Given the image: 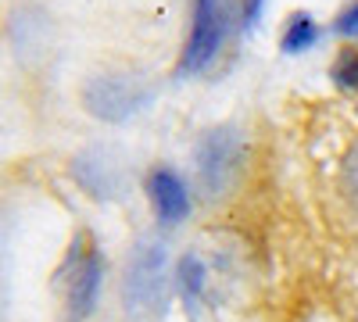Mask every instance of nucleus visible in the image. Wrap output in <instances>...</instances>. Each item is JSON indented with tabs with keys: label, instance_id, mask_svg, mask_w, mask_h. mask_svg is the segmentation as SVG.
Wrapping results in <instances>:
<instances>
[{
	"label": "nucleus",
	"instance_id": "1",
	"mask_svg": "<svg viewBox=\"0 0 358 322\" xmlns=\"http://www.w3.org/2000/svg\"><path fill=\"white\" fill-rule=\"evenodd\" d=\"M172 283L176 272L169 269V247L162 240H140L129 254L126 279H122V298L129 315L140 322L162 319L172 301Z\"/></svg>",
	"mask_w": 358,
	"mask_h": 322
},
{
	"label": "nucleus",
	"instance_id": "2",
	"mask_svg": "<svg viewBox=\"0 0 358 322\" xmlns=\"http://www.w3.org/2000/svg\"><path fill=\"white\" fill-rule=\"evenodd\" d=\"M54 286L65 298L69 322H86L97 312L101 286H104V258H101V247L90 233H76V240L69 244L62 265L54 272Z\"/></svg>",
	"mask_w": 358,
	"mask_h": 322
},
{
	"label": "nucleus",
	"instance_id": "3",
	"mask_svg": "<svg viewBox=\"0 0 358 322\" xmlns=\"http://www.w3.org/2000/svg\"><path fill=\"white\" fill-rule=\"evenodd\" d=\"M155 90L147 86L140 75H126V72H104L94 75L83 86V108L101 122H129L133 115H140L151 104Z\"/></svg>",
	"mask_w": 358,
	"mask_h": 322
},
{
	"label": "nucleus",
	"instance_id": "4",
	"mask_svg": "<svg viewBox=\"0 0 358 322\" xmlns=\"http://www.w3.org/2000/svg\"><path fill=\"white\" fill-rule=\"evenodd\" d=\"M244 161V140L236 129L229 126H215L208 129L197 140V151H194V165H197V183L204 190V197H226L236 183V168Z\"/></svg>",
	"mask_w": 358,
	"mask_h": 322
},
{
	"label": "nucleus",
	"instance_id": "5",
	"mask_svg": "<svg viewBox=\"0 0 358 322\" xmlns=\"http://www.w3.org/2000/svg\"><path fill=\"white\" fill-rule=\"evenodd\" d=\"M226 40V4L222 0H190V33L179 54V75H197L219 57Z\"/></svg>",
	"mask_w": 358,
	"mask_h": 322
},
{
	"label": "nucleus",
	"instance_id": "6",
	"mask_svg": "<svg viewBox=\"0 0 358 322\" xmlns=\"http://www.w3.org/2000/svg\"><path fill=\"white\" fill-rule=\"evenodd\" d=\"M147 200H151L162 226H179L190 215V190L183 175L169 165H155L147 172Z\"/></svg>",
	"mask_w": 358,
	"mask_h": 322
},
{
	"label": "nucleus",
	"instance_id": "7",
	"mask_svg": "<svg viewBox=\"0 0 358 322\" xmlns=\"http://www.w3.org/2000/svg\"><path fill=\"white\" fill-rule=\"evenodd\" d=\"M176 290H179L183 308L190 315H197V308L204 301V290H208V269H204V261L194 251H187L183 258L176 261Z\"/></svg>",
	"mask_w": 358,
	"mask_h": 322
},
{
	"label": "nucleus",
	"instance_id": "8",
	"mask_svg": "<svg viewBox=\"0 0 358 322\" xmlns=\"http://www.w3.org/2000/svg\"><path fill=\"white\" fill-rule=\"evenodd\" d=\"M76 180L97 197H108L115 193L118 186V175H115V161H104L101 151H90V154H79L76 158Z\"/></svg>",
	"mask_w": 358,
	"mask_h": 322
},
{
	"label": "nucleus",
	"instance_id": "9",
	"mask_svg": "<svg viewBox=\"0 0 358 322\" xmlns=\"http://www.w3.org/2000/svg\"><path fill=\"white\" fill-rule=\"evenodd\" d=\"M319 40H322V25L308 11H294L283 36H280V50L283 54H308L312 47H319Z\"/></svg>",
	"mask_w": 358,
	"mask_h": 322
},
{
	"label": "nucleus",
	"instance_id": "10",
	"mask_svg": "<svg viewBox=\"0 0 358 322\" xmlns=\"http://www.w3.org/2000/svg\"><path fill=\"white\" fill-rule=\"evenodd\" d=\"M330 75H334V82L341 86V90L358 94V47H344V50L334 57Z\"/></svg>",
	"mask_w": 358,
	"mask_h": 322
},
{
	"label": "nucleus",
	"instance_id": "11",
	"mask_svg": "<svg viewBox=\"0 0 358 322\" xmlns=\"http://www.w3.org/2000/svg\"><path fill=\"white\" fill-rule=\"evenodd\" d=\"M265 4H268V0H241V4H236V11H241V29H244V33H251V29L258 25V18L265 15Z\"/></svg>",
	"mask_w": 358,
	"mask_h": 322
},
{
	"label": "nucleus",
	"instance_id": "12",
	"mask_svg": "<svg viewBox=\"0 0 358 322\" xmlns=\"http://www.w3.org/2000/svg\"><path fill=\"white\" fill-rule=\"evenodd\" d=\"M337 33H341V36H358V0H355L351 8L341 11V18H337Z\"/></svg>",
	"mask_w": 358,
	"mask_h": 322
}]
</instances>
